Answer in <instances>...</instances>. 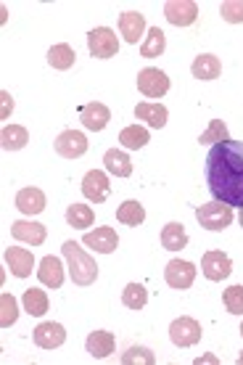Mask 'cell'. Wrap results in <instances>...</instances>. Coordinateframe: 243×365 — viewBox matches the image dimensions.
Segmentation results:
<instances>
[{
  "label": "cell",
  "instance_id": "6da1fadb",
  "mask_svg": "<svg viewBox=\"0 0 243 365\" xmlns=\"http://www.w3.org/2000/svg\"><path fill=\"white\" fill-rule=\"evenodd\" d=\"M207 185L214 201L243 207V143L222 140L207 154Z\"/></svg>",
  "mask_w": 243,
  "mask_h": 365
},
{
  "label": "cell",
  "instance_id": "7a4b0ae2",
  "mask_svg": "<svg viewBox=\"0 0 243 365\" xmlns=\"http://www.w3.org/2000/svg\"><path fill=\"white\" fill-rule=\"evenodd\" d=\"M63 259H66V267H69V275L77 286H93L95 278H98V265L91 255H85L80 241H66L61 247Z\"/></svg>",
  "mask_w": 243,
  "mask_h": 365
},
{
  "label": "cell",
  "instance_id": "3957f363",
  "mask_svg": "<svg viewBox=\"0 0 243 365\" xmlns=\"http://www.w3.org/2000/svg\"><path fill=\"white\" fill-rule=\"evenodd\" d=\"M233 207L222 204V201H209V204H201L196 210L198 225L207 230H225L233 222Z\"/></svg>",
  "mask_w": 243,
  "mask_h": 365
},
{
  "label": "cell",
  "instance_id": "277c9868",
  "mask_svg": "<svg viewBox=\"0 0 243 365\" xmlns=\"http://www.w3.org/2000/svg\"><path fill=\"white\" fill-rule=\"evenodd\" d=\"M88 51L93 58H111L119 53V37L114 29L95 27L88 32Z\"/></svg>",
  "mask_w": 243,
  "mask_h": 365
},
{
  "label": "cell",
  "instance_id": "5b68a950",
  "mask_svg": "<svg viewBox=\"0 0 243 365\" xmlns=\"http://www.w3.org/2000/svg\"><path fill=\"white\" fill-rule=\"evenodd\" d=\"M164 281H167L170 289L185 292L196 281V265L188 262V259H170L167 267H164Z\"/></svg>",
  "mask_w": 243,
  "mask_h": 365
},
{
  "label": "cell",
  "instance_id": "8992f818",
  "mask_svg": "<svg viewBox=\"0 0 243 365\" xmlns=\"http://www.w3.org/2000/svg\"><path fill=\"white\" fill-rule=\"evenodd\" d=\"M138 91L143 93L145 98H162L170 91V77L156 66H145L138 72Z\"/></svg>",
  "mask_w": 243,
  "mask_h": 365
},
{
  "label": "cell",
  "instance_id": "52a82bcc",
  "mask_svg": "<svg viewBox=\"0 0 243 365\" xmlns=\"http://www.w3.org/2000/svg\"><path fill=\"white\" fill-rule=\"evenodd\" d=\"M201 323H198L196 318H177L172 320L170 326V339L175 347H193V344H198L201 341Z\"/></svg>",
  "mask_w": 243,
  "mask_h": 365
},
{
  "label": "cell",
  "instance_id": "ba28073f",
  "mask_svg": "<svg viewBox=\"0 0 243 365\" xmlns=\"http://www.w3.org/2000/svg\"><path fill=\"white\" fill-rule=\"evenodd\" d=\"M88 151V138L80 130H63L61 135L56 138V154L63 159H80Z\"/></svg>",
  "mask_w": 243,
  "mask_h": 365
},
{
  "label": "cell",
  "instance_id": "9c48e42d",
  "mask_svg": "<svg viewBox=\"0 0 243 365\" xmlns=\"http://www.w3.org/2000/svg\"><path fill=\"white\" fill-rule=\"evenodd\" d=\"M164 16L175 27H190L198 19V6L193 0H170L164 3Z\"/></svg>",
  "mask_w": 243,
  "mask_h": 365
},
{
  "label": "cell",
  "instance_id": "30bf717a",
  "mask_svg": "<svg viewBox=\"0 0 243 365\" xmlns=\"http://www.w3.org/2000/svg\"><path fill=\"white\" fill-rule=\"evenodd\" d=\"M108 191H111V182H108V175L100 173V170H91V173L82 178V196L93 204H103L108 199Z\"/></svg>",
  "mask_w": 243,
  "mask_h": 365
},
{
  "label": "cell",
  "instance_id": "8fae6325",
  "mask_svg": "<svg viewBox=\"0 0 243 365\" xmlns=\"http://www.w3.org/2000/svg\"><path fill=\"white\" fill-rule=\"evenodd\" d=\"M201 270H204V275H207L209 281H225L227 275L233 273V262H230V257L225 252L212 249L201 259Z\"/></svg>",
  "mask_w": 243,
  "mask_h": 365
},
{
  "label": "cell",
  "instance_id": "7c38bea8",
  "mask_svg": "<svg viewBox=\"0 0 243 365\" xmlns=\"http://www.w3.org/2000/svg\"><path fill=\"white\" fill-rule=\"evenodd\" d=\"M108 119H111V111H108L106 103H100V101H91V103H85L80 109V122L85 130H91V133H100V130H106Z\"/></svg>",
  "mask_w": 243,
  "mask_h": 365
},
{
  "label": "cell",
  "instance_id": "4fadbf2b",
  "mask_svg": "<svg viewBox=\"0 0 243 365\" xmlns=\"http://www.w3.org/2000/svg\"><path fill=\"white\" fill-rule=\"evenodd\" d=\"M11 236L21 241V244H29V247H43L48 238V230L43 222H29V220H16L11 225Z\"/></svg>",
  "mask_w": 243,
  "mask_h": 365
},
{
  "label": "cell",
  "instance_id": "5bb4252c",
  "mask_svg": "<svg viewBox=\"0 0 243 365\" xmlns=\"http://www.w3.org/2000/svg\"><path fill=\"white\" fill-rule=\"evenodd\" d=\"M82 244L91 247L93 252H98V255H111L119 247V236L114 228H95L82 236Z\"/></svg>",
  "mask_w": 243,
  "mask_h": 365
},
{
  "label": "cell",
  "instance_id": "9a60e30c",
  "mask_svg": "<svg viewBox=\"0 0 243 365\" xmlns=\"http://www.w3.org/2000/svg\"><path fill=\"white\" fill-rule=\"evenodd\" d=\"M6 265L11 267V273L16 278H29L32 267H35V257L24 247H9L6 249Z\"/></svg>",
  "mask_w": 243,
  "mask_h": 365
},
{
  "label": "cell",
  "instance_id": "2e32d148",
  "mask_svg": "<svg viewBox=\"0 0 243 365\" xmlns=\"http://www.w3.org/2000/svg\"><path fill=\"white\" fill-rule=\"evenodd\" d=\"M66 341V331H63L61 323H53V320H48V323H40L35 329V344L43 349H58Z\"/></svg>",
  "mask_w": 243,
  "mask_h": 365
},
{
  "label": "cell",
  "instance_id": "e0dca14e",
  "mask_svg": "<svg viewBox=\"0 0 243 365\" xmlns=\"http://www.w3.org/2000/svg\"><path fill=\"white\" fill-rule=\"evenodd\" d=\"M37 278L43 286L48 289H61L63 286V262L58 257L48 255L40 259V267H37Z\"/></svg>",
  "mask_w": 243,
  "mask_h": 365
},
{
  "label": "cell",
  "instance_id": "ac0fdd59",
  "mask_svg": "<svg viewBox=\"0 0 243 365\" xmlns=\"http://www.w3.org/2000/svg\"><path fill=\"white\" fill-rule=\"evenodd\" d=\"M135 117L143 119L148 128L153 130H162L167 125V119H170V111L164 103H153V101H140L135 106Z\"/></svg>",
  "mask_w": 243,
  "mask_h": 365
},
{
  "label": "cell",
  "instance_id": "d6986e66",
  "mask_svg": "<svg viewBox=\"0 0 243 365\" xmlns=\"http://www.w3.org/2000/svg\"><path fill=\"white\" fill-rule=\"evenodd\" d=\"M119 32L125 35V40L130 43V46H135L145 32V16L143 14H138V11H125V14H119Z\"/></svg>",
  "mask_w": 243,
  "mask_h": 365
},
{
  "label": "cell",
  "instance_id": "ffe728a7",
  "mask_svg": "<svg viewBox=\"0 0 243 365\" xmlns=\"http://www.w3.org/2000/svg\"><path fill=\"white\" fill-rule=\"evenodd\" d=\"M114 347H117V336H114L111 331H93L91 336H88V341H85V349H88L95 360L108 357L114 352Z\"/></svg>",
  "mask_w": 243,
  "mask_h": 365
},
{
  "label": "cell",
  "instance_id": "44dd1931",
  "mask_svg": "<svg viewBox=\"0 0 243 365\" xmlns=\"http://www.w3.org/2000/svg\"><path fill=\"white\" fill-rule=\"evenodd\" d=\"M190 74H193L196 80H217V77L222 74V61H219L214 53H201L193 58Z\"/></svg>",
  "mask_w": 243,
  "mask_h": 365
},
{
  "label": "cell",
  "instance_id": "7402d4cb",
  "mask_svg": "<svg viewBox=\"0 0 243 365\" xmlns=\"http://www.w3.org/2000/svg\"><path fill=\"white\" fill-rule=\"evenodd\" d=\"M46 193L40 191V188H21L16 193V210L21 215H40V212L46 210Z\"/></svg>",
  "mask_w": 243,
  "mask_h": 365
},
{
  "label": "cell",
  "instance_id": "603a6c76",
  "mask_svg": "<svg viewBox=\"0 0 243 365\" xmlns=\"http://www.w3.org/2000/svg\"><path fill=\"white\" fill-rule=\"evenodd\" d=\"M103 167H106V173L114 175V178H130V175H133L130 156H127L125 151H119V148H108L106 154H103Z\"/></svg>",
  "mask_w": 243,
  "mask_h": 365
},
{
  "label": "cell",
  "instance_id": "cb8c5ba5",
  "mask_svg": "<svg viewBox=\"0 0 243 365\" xmlns=\"http://www.w3.org/2000/svg\"><path fill=\"white\" fill-rule=\"evenodd\" d=\"M162 247L170 252H180L188 247V233L182 228V222H167L162 228Z\"/></svg>",
  "mask_w": 243,
  "mask_h": 365
},
{
  "label": "cell",
  "instance_id": "d4e9b609",
  "mask_svg": "<svg viewBox=\"0 0 243 365\" xmlns=\"http://www.w3.org/2000/svg\"><path fill=\"white\" fill-rule=\"evenodd\" d=\"M66 222H69V228H74V230H85L95 222V212H93L91 204H69Z\"/></svg>",
  "mask_w": 243,
  "mask_h": 365
},
{
  "label": "cell",
  "instance_id": "484cf974",
  "mask_svg": "<svg viewBox=\"0 0 243 365\" xmlns=\"http://www.w3.org/2000/svg\"><path fill=\"white\" fill-rule=\"evenodd\" d=\"M27 143H29V133L21 125H6L3 133H0V146L6 148V151H19V148L27 146Z\"/></svg>",
  "mask_w": 243,
  "mask_h": 365
},
{
  "label": "cell",
  "instance_id": "4316f807",
  "mask_svg": "<svg viewBox=\"0 0 243 365\" xmlns=\"http://www.w3.org/2000/svg\"><path fill=\"white\" fill-rule=\"evenodd\" d=\"M74 58H77V53H74V48L69 43H58V46H53L48 51V64L53 66V69H61V72L72 69Z\"/></svg>",
  "mask_w": 243,
  "mask_h": 365
},
{
  "label": "cell",
  "instance_id": "83f0119b",
  "mask_svg": "<svg viewBox=\"0 0 243 365\" xmlns=\"http://www.w3.org/2000/svg\"><path fill=\"white\" fill-rule=\"evenodd\" d=\"M117 220L122 222V225H130V228L143 225V220H145L143 204H140V201H125V204L117 210Z\"/></svg>",
  "mask_w": 243,
  "mask_h": 365
},
{
  "label": "cell",
  "instance_id": "f1b7e54d",
  "mask_svg": "<svg viewBox=\"0 0 243 365\" xmlns=\"http://www.w3.org/2000/svg\"><path fill=\"white\" fill-rule=\"evenodd\" d=\"M164 48H167V37H164V32L159 27H151L143 40V46H140V56H143V58H156V56L164 53Z\"/></svg>",
  "mask_w": 243,
  "mask_h": 365
},
{
  "label": "cell",
  "instance_id": "f546056e",
  "mask_svg": "<svg viewBox=\"0 0 243 365\" xmlns=\"http://www.w3.org/2000/svg\"><path fill=\"white\" fill-rule=\"evenodd\" d=\"M148 140H151V135H148V130L140 128V125H130V128H125L122 133H119V143H122L125 148H130V151L143 148Z\"/></svg>",
  "mask_w": 243,
  "mask_h": 365
},
{
  "label": "cell",
  "instance_id": "4dcf8cb0",
  "mask_svg": "<svg viewBox=\"0 0 243 365\" xmlns=\"http://www.w3.org/2000/svg\"><path fill=\"white\" fill-rule=\"evenodd\" d=\"M21 302H24V310H27L29 315H35V318H43L48 312V294L43 292V289H27L24 297H21Z\"/></svg>",
  "mask_w": 243,
  "mask_h": 365
},
{
  "label": "cell",
  "instance_id": "1f68e13d",
  "mask_svg": "<svg viewBox=\"0 0 243 365\" xmlns=\"http://www.w3.org/2000/svg\"><path fill=\"white\" fill-rule=\"evenodd\" d=\"M222 140H230V133H227V125L222 119H212L209 128L201 133L198 143L201 146H214V143H222Z\"/></svg>",
  "mask_w": 243,
  "mask_h": 365
},
{
  "label": "cell",
  "instance_id": "d6a6232c",
  "mask_svg": "<svg viewBox=\"0 0 243 365\" xmlns=\"http://www.w3.org/2000/svg\"><path fill=\"white\" fill-rule=\"evenodd\" d=\"M122 302L130 310H143L145 302H148V292H145L143 283H127L125 292H122Z\"/></svg>",
  "mask_w": 243,
  "mask_h": 365
},
{
  "label": "cell",
  "instance_id": "836d02e7",
  "mask_svg": "<svg viewBox=\"0 0 243 365\" xmlns=\"http://www.w3.org/2000/svg\"><path fill=\"white\" fill-rule=\"evenodd\" d=\"M19 318V307H16V299H14V294L3 292L0 294V329H11Z\"/></svg>",
  "mask_w": 243,
  "mask_h": 365
},
{
  "label": "cell",
  "instance_id": "e575fe53",
  "mask_svg": "<svg viewBox=\"0 0 243 365\" xmlns=\"http://www.w3.org/2000/svg\"><path fill=\"white\" fill-rule=\"evenodd\" d=\"M122 363L125 365H153L156 363V355H153L148 347H130L122 355Z\"/></svg>",
  "mask_w": 243,
  "mask_h": 365
},
{
  "label": "cell",
  "instance_id": "d590c367",
  "mask_svg": "<svg viewBox=\"0 0 243 365\" xmlns=\"http://www.w3.org/2000/svg\"><path fill=\"white\" fill-rule=\"evenodd\" d=\"M222 302H225L227 312H233V315H243V286H230V289H225Z\"/></svg>",
  "mask_w": 243,
  "mask_h": 365
},
{
  "label": "cell",
  "instance_id": "8d00e7d4",
  "mask_svg": "<svg viewBox=\"0 0 243 365\" xmlns=\"http://www.w3.org/2000/svg\"><path fill=\"white\" fill-rule=\"evenodd\" d=\"M219 14L227 24H243V0H225L219 6Z\"/></svg>",
  "mask_w": 243,
  "mask_h": 365
},
{
  "label": "cell",
  "instance_id": "74e56055",
  "mask_svg": "<svg viewBox=\"0 0 243 365\" xmlns=\"http://www.w3.org/2000/svg\"><path fill=\"white\" fill-rule=\"evenodd\" d=\"M0 101H3V114H0V117H3V119H9V114H11V111H14V98H11L9 93L3 91V93H0Z\"/></svg>",
  "mask_w": 243,
  "mask_h": 365
},
{
  "label": "cell",
  "instance_id": "f35d334b",
  "mask_svg": "<svg viewBox=\"0 0 243 365\" xmlns=\"http://www.w3.org/2000/svg\"><path fill=\"white\" fill-rule=\"evenodd\" d=\"M238 222H241V228H243V207H241V212H238Z\"/></svg>",
  "mask_w": 243,
  "mask_h": 365
},
{
  "label": "cell",
  "instance_id": "ab89813d",
  "mask_svg": "<svg viewBox=\"0 0 243 365\" xmlns=\"http://www.w3.org/2000/svg\"><path fill=\"white\" fill-rule=\"evenodd\" d=\"M238 363H241V365H243V352H241V357H238Z\"/></svg>",
  "mask_w": 243,
  "mask_h": 365
},
{
  "label": "cell",
  "instance_id": "60d3db41",
  "mask_svg": "<svg viewBox=\"0 0 243 365\" xmlns=\"http://www.w3.org/2000/svg\"><path fill=\"white\" fill-rule=\"evenodd\" d=\"M241 336H243V326H241Z\"/></svg>",
  "mask_w": 243,
  "mask_h": 365
}]
</instances>
